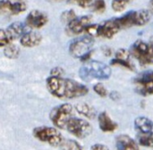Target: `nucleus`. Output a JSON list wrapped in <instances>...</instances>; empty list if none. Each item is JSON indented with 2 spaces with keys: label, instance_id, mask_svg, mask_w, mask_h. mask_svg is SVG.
<instances>
[{
  "label": "nucleus",
  "instance_id": "obj_21",
  "mask_svg": "<svg viewBox=\"0 0 153 150\" xmlns=\"http://www.w3.org/2000/svg\"><path fill=\"white\" fill-rule=\"evenodd\" d=\"M131 1L132 0H113L111 3L112 9L117 13L123 12L131 3Z\"/></svg>",
  "mask_w": 153,
  "mask_h": 150
},
{
  "label": "nucleus",
  "instance_id": "obj_24",
  "mask_svg": "<svg viewBox=\"0 0 153 150\" xmlns=\"http://www.w3.org/2000/svg\"><path fill=\"white\" fill-rule=\"evenodd\" d=\"M139 144L143 147L153 148V135H140Z\"/></svg>",
  "mask_w": 153,
  "mask_h": 150
},
{
  "label": "nucleus",
  "instance_id": "obj_25",
  "mask_svg": "<svg viewBox=\"0 0 153 150\" xmlns=\"http://www.w3.org/2000/svg\"><path fill=\"white\" fill-rule=\"evenodd\" d=\"M110 64H111V65H119V66L127 68L129 70H134V65L131 64L130 61L122 60V59H118V58H114V59L111 60Z\"/></svg>",
  "mask_w": 153,
  "mask_h": 150
},
{
  "label": "nucleus",
  "instance_id": "obj_23",
  "mask_svg": "<svg viewBox=\"0 0 153 150\" xmlns=\"http://www.w3.org/2000/svg\"><path fill=\"white\" fill-rule=\"evenodd\" d=\"M91 7L92 12L96 13H102L106 10V2L105 0H93Z\"/></svg>",
  "mask_w": 153,
  "mask_h": 150
},
{
  "label": "nucleus",
  "instance_id": "obj_34",
  "mask_svg": "<svg viewBox=\"0 0 153 150\" xmlns=\"http://www.w3.org/2000/svg\"><path fill=\"white\" fill-rule=\"evenodd\" d=\"M149 7H150V9L153 11V0H151L150 1V3H149Z\"/></svg>",
  "mask_w": 153,
  "mask_h": 150
},
{
  "label": "nucleus",
  "instance_id": "obj_31",
  "mask_svg": "<svg viewBox=\"0 0 153 150\" xmlns=\"http://www.w3.org/2000/svg\"><path fill=\"white\" fill-rule=\"evenodd\" d=\"M149 58H148V61H149V64H153V36L151 38L149 43Z\"/></svg>",
  "mask_w": 153,
  "mask_h": 150
},
{
  "label": "nucleus",
  "instance_id": "obj_16",
  "mask_svg": "<svg viewBox=\"0 0 153 150\" xmlns=\"http://www.w3.org/2000/svg\"><path fill=\"white\" fill-rule=\"evenodd\" d=\"M98 123L100 129L103 132H113L118 127L117 123L111 119V117L108 115L107 112H102L99 115Z\"/></svg>",
  "mask_w": 153,
  "mask_h": 150
},
{
  "label": "nucleus",
  "instance_id": "obj_26",
  "mask_svg": "<svg viewBox=\"0 0 153 150\" xmlns=\"http://www.w3.org/2000/svg\"><path fill=\"white\" fill-rule=\"evenodd\" d=\"M12 43L6 29H0V47H6Z\"/></svg>",
  "mask_w": 153,
  "mask_h": 150
},
{
  "label": "nucleus",
  "instance_id": "obj_29",
  "mask_svg": "<svg viewBox=\"0 0 153 150\" xmlns=\"http://www.w3.org/2000/svg\"><path fill=\"white\" fill-rule=\"evenodd\" d=\"M130 52L126 50V49H119L117 50V52L116 53L115 58H118V59H122V60H126L129 61V57H130Z\"/></svg>",
  "mask_w": 153,
  "mask_h": 150
},
{
  "label": "nucleus",
  "instance_id": "obj_5",
  "mask_svg": "<svg viewBox=\"0 0 153 150\" xmlns=\"http://www.w3.org/2000/svg\"><path fill=\"white\" fill-rule=\"evenodd\" d=\"M73 106L66 103L54 107L49 114V119L56 128L65 130L66 123L73 117Z\"/></svg>",
  "mask_w": 153,
  "mask_h": 150
},
{
  "label": "nucleus",
  "instance_id": "obj_10",
  "mask_svg": "<svg viewBox=\"0 0 153 150\" xmlns=\"http://www.w3.org/2000/svg\"><path fill=\"white\" fill-rule=\"evenodd\" d=\"M121 30L117 18L107 20L97 27V35L105 38H112Z\"/></svg>",
  "mask_w": 153,
  "mask_h": 150
},
{
  "label": "nucleus",
  "instance_id": "obj_22",
  "mask_svg": "<svg viewBox=\"0 0 153 150\" xmlns=\"http://www.w3.org/2000/svg\"><path fill=\"white\" fill-rule=\"evenodd\" d=\"M61 149L62 150H82L81 145L74 140H64L63 144L61 145Z\"/></svg>",
  "mask_w": 153,
  "mask_h": 150
},
{
  "label": "nucleus",
  "instance_id": "obj_12",
  "mask_svg": "<svg viewBox=\"0 0 153 150\" xmlns=\"http://www.w3.org/2000/svg\"><path fill=\"white\" fill-rule=\"evenodd\" d=\"M48 21V15L39 10H32L25 19V24L29 29H40Z\"/></svg>",
  "mask_w": 153,
  "mask_h": 150
},
{
  "label": "nucleus",
  "instance_id": "obj_2",
  "mask_svg": "<svg viewBox=\"0 0 153 150\" xmlns=\"http://www.w3.org/2000/svg\"><path fill=\"white\" fill-rule=\"evenodd\" d=\"M80 77L83 81L91 79L108 80L111 76V69L106 64L100 61H88L79 72Z\"/></svg>",
  "mask_w": 153,
  "mask_h": 150
},
{
  "label": "nucleus",
  "instance_id": "obj_28",
  "mask_svg": "<svg viewBox=\"0 0 153 150\" xmlns=\"http://www.w3.org/2000/svg\"><path fill=\"white\" fill-rule=\"evenodd\" d=\"M93 90L101 98H105L108 96V90L102 83H97L93 86Z\"/></svg>",
  "mask_w": 153,
  "mask_h": 150
},
{
  "label": "nucleus",
  "instance_id": "obj_15",
  "mask_svg": "<svg viewBox=\"0 0 153 150\" xmlns=\"http://www.w3.org/2000/svg\"><path fill=\"white\" fill-rule=\"evenodd\" d=\"M41 40H42L41 34L37 31H34V30L26 31L20 38L21 45L24 47H34L39 45Z\"/></svg>",
  "mask_w": 153,
  "mask_h": 150
},
{
  "label": "nucleus",
  "instance_id": "obj_4",
  "mask_svg": "<svg viewBox=\"0 0 153 150\" xmlns=\"http://www.w3.org/2000/svg\"><path fill=\"white\" fill-rule=\"evenodd\" d=\"M152 13L149 10L142 9L136 11H130L125 15L117 18L118 23L122 29H128L134 26H143L150 21Z\"/></svg>",
  "mask_w": 153,
  "mask_h": 150
},
{
  "label": "nucleus",
  "instance_id": "obj_13",
  "mask_svg": "<svg viewBox=\"0 0 153 150\" xmlns=\"http://www.w3.org/2000/svg\"><path fill=\"white\" fill-rule=\"evenodd\" d=\"M27 4L23 0H0L2 13L18 14L26 10Z\"/></svg>",
  "mask_w": 153,
  "mask_h": 150
},
{
  "label": "nucleus",
  "instance_id": "obj_17",
  "mask_svg": "<svg viewBox=\"0 0 153 150\" xmlns=\"http://www.w3.org/2000/svg\"><path fill=\"white\" fill-rule=\"evenodd\" d=\"M117 150H140L137 143L128 135H119L116 138Z\"/></svg>",
  "mask_w": 153,
  "mask_h": 150
},
{
  "label": "nucleus",
  "instance_id": "obj_18",
  "mask_svg": "<svg viewBox=\"0 0 153 150\" xmlns=\"http://www.w3.org/2000/svg\"><path fill=\"white\" fill-rule=\"evenodd\" d=\"M26 29H28V27L26 26L25 23L16 21V22H13V23L10 24L6 28V31H7L9 37H10L11 41L13 42L15 39L21 38L26 31H28Z\"/></svg>",
  "mask_w": 153,
  "mask_h": 150
},
{
  "label": "nucleus",
  "instance_id": "obj_11",
  "mask_svg": "<svg viewBox=\"0 0 153 150\" xmlns=\"http://www.w3.org/2000/svg\"><path fill=\"white\" fill-rule=\"evenodd\" d=\"M91 21L92 16L91 15L76 17L67 23L66 30L70 35H79L86 30L87 27L91 24Z\"/></svg>",
  "mask_w": 153,
  "mask_h": 150
},
{
  "label": "nucleus",
  "instance_id": "obj_3",
  "mask_svg": "<svg viewBox=\"0 0 153 150\" xmlns=\"http://www.w3.org/2000/svg\"><path fill=\"white\" fill-rule=\"evenodd\" d=\"M33 137L40 142L48 144L51 147H61L65 139L56 127L39 126L32 131Z\"/></svg>",
  "mask_w": 153,
  "mask_h": 150
},
{
  "label": "nucleus",
  "instance_id": "obj_6",
  "mask_svg": "<svg viewBox=\"0 0 153 150\" xmlns=\"http://www.w3.org/2000/svg\"><path fill=\"white\" fill-rule=\"evenodd\" d=\"M94 45V38L91 35L82 36L73 40L69 46V53L74 58H82L91 52Z\"/></svg>",
  "mask_w": 153,
  "mask_h": 150
},
{
  "label": "nucleus",
  "instance_id": "obj_27",
  "mask_svg": "<svg viewBox=\"0 0 153 150\" xmlns=\"http://www.w3.org/2000/svg\"><path fill=\"white\" fill-rule=\"evenodd\" d=\"M74 18H76V15H75V13L74 10H67V11H65L64 13H62L61 14V21L63 22H65V23H68L70 22L72 20H74Z\"/></svg>",
  "mask_w": 153,
  "mask_h": 150
},
{
  "label": "nucleus",
  "instance_id": "obj_8",
  "mask_svg": "<svg viewBox=\"0 0 153 150\" xmlns=\"http://www.w3.org/2000/svg\"><path fill=\"white\" fill-rule=\"evenodd\" d=\"M135 91L143 97L153 95V71L140 73L134 81Z\"/></svg>",
  "mask_w": 153,
  "mask_h": 150
},
{
  "label": "nucleus",
  "instance_id": "obj_30",
  "mask_svg": "<svg viewBox=\"0 0 153 150\" xmlns=\"http://www.w3.org/2000/svg\"><path fill=\"white\" fill-rule=\"evenodd\" d=\"M92 1L93 0H70L71 3H74L82 8H85V7H88L89 5H91Z\"/></svg>",
  "mask_w": 153,
  "mask_h": 150
},
{
  "label": "nucleus",
  "instance_id": "obj_14",
  "mask_svg": "<svg viewBox=\"0 0 153 150\" xmlns=\"http://www.w3.org/2000/svg\"><path fill=\"white\" fill-rule=\"evenodd\" d=\"M134 128L140 135H153V121L148 117H137L134 120Z\"/></svg>",
  "mask_w": 153,
  "mask_h": 150
},
{
  "label": "nucleus",
  "instance_id": "obj_32",
  "mask_svg": "<svg viewBox=\"0 0 153 150\" xmlns=\"http://www.w3.org/2000/svg\"><path fill=\"white\" fill-rule=\"evenodd\" d=\"M63 74H64V71H63V69H61L59 67H56V68L51 70V76L62 77Z\"/></svg>",
  "mask_w": 153,
  "mask_h": 150
},
{
  "label": "nucleus",
  "instance_id": "obj_33",
  "mask_svg": "<svg viewBox=\"0 0 153 150\" xmlns=\"http://www.w3.org/2000/svg\"><path fill=\"white\" fill-rule=\"evenodd\" d=\"M91 150H109V149L103 144H94L91 146Z\"/></svg>",
  "mask_w": 153,
  "mask_h": 150
},
{
  "label": "nucleus",
  "instance_id": "obj_1",
  "mask_svg": "<svg viewBox=\"0 0 153 150\" xmlns=\"http://www.w3.org/2000/svg\"><path fill=\"white\" fill-rule=\"evenodd\" d=\"M46 84L48 92L60 99L77 98L85 96L89 92L85 85L63 77L50 76L47 79Z\"/></svg>",
  "mask_w": 153,
  "mask_h": 150
},
{
  "label": "nucleus",
  "instance_id": "obj_19",
  "mask_svg": "<svg viewBox=\"0 0 153 150\" xmlns=\"http://www.w3.org/2000/svg\"><path fill=\"white\" fill-rule=\"evenodd\" d=\"M75 110L82 115L89 118V119H94L96 116V110L93 106L87 103H78L74 106Z\"/></svg>",
  "mask_w": 153,
  "mask_h": 150
},
{
  "label": "nucleus",
  "instance_id": "obj_35",
  "mask_svg": "<svg viewBox=\"0 0 153 150\" xmlns=\"http://www.w3.org/2000/svg\"><path fill=\"white\" fill-rule=\"evenodd\" d=\"M0 13H2V12H1V9H0Z\"/></svg>",
  "mask_w": 153,
  "mask_h": 150
},
{
  "label": "nucleus",
  "instance_id": "obj_20",
  "mask_svg": "<svg viewBox=\"0 0 153 150\" xmlns=\"http://www.w3.org/2000/svg\"><path fill=\"white\" fill-rule=\"evenodd\" d=\"M4 54L10 59H15L20 55V49L16 45H8L4 50Z\"/></svg>",
  "mask_w": 153,
  "mask_h": 150
},
{
  "label": "nucleus",
  "instance_id": "obj_7",
  "mask_svg": "<svg viewBox=\"0 0 153 150\" xmlns=\"http://www.w3.org/2000/svg\"><path fill=\"white\" fill-rule=\"evenodd\" d=\"M65 130L78 139H85L92 132V127L89 122L76 117H72L67 122Z\"/></svg>",
  "mask_w": 153,
  "mask_h": 150
},
{
  "label": "nucleus",
  "instance_id": "obj_9",
  "mask_svg": "<svg viewBox=\"0 0 153 150\" xmlns=\"http://www.w3.org/2000/svg\"><path fill=\"white\" fill-rule=\"evenodd\" d=\"M130 55L134 57L142 65L149 64V45L143 40H136L129 50Z\"/></svg>",
  "mask_w": 153,
  "mask_h": 150
}]
</instances>
